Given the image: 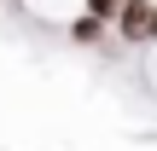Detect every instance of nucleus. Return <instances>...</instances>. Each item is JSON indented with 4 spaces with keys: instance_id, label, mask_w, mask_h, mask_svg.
<instances>
[{
    "instance_id": "1",
    "label": "nucleus",
    "mask_w": 157,
    "mask_h": 151,
    "mask_svg": "<svg viewBox=\"0 0 157 151\" xmlns=\"http://www.w3.org/2000/svg\"><path fill=\"white\" fill-rule=\"evenodd\" d=\"M151 12H157V0H122V12L111 17V29H117L128 47H146V41H157L151 35Z\"/></svg>"
},
{
    "instance_id": "2",
    "label": "nucleus",
    "mask_w": 157,
    "mask_h": 151,
    "mask_svg": "<svg viewBox=\"0 0 157 151\" xmlns=\"http://www.w3.org/2000/svg\"><path fill=\"white\" fill-rule=\"evenodd\" d=\"M64 29H70V41H76V47H99L111 23H105V17H93V12H70V23H64Z\"/></svg>"
}]
</instances>
